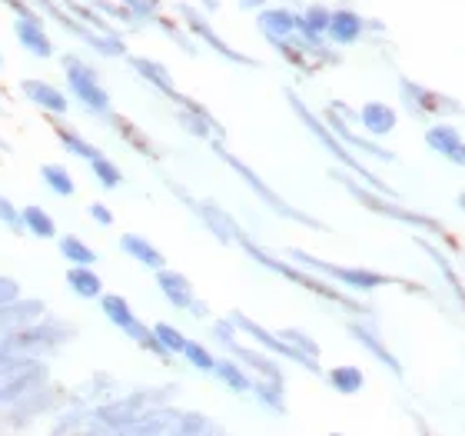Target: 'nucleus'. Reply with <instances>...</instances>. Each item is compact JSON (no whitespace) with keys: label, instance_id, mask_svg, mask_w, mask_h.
<instances>
[{"label":"nucleus","instance_id":"26","mask_svg":"<svg viewBox=\"0 0 465 436\" xmlns=\"http://www.w3.org/2000/svg\"><path fill=\"white\" fill-rule=\"evenodd\" d=\"M216 376L223 380V384L229 386V390H237V393H243V390H250V376L239 370L237 363H229V359H216L213 363Z\"/></svg>","mask_w":465,"mask_h":436},{"label":"nucleus","instance_id":"20","mask_svg":"<svg viewBox=\"0 0 465 436\" xmlns=\"http://www.w3.org/2000/svg\"><path fill=\"white\" fill-rule=\"evenodd\" d=\"M359 120H363V127L369 130V133H376V137H382V133H389V130L396 127V114H392V107H386V103H365Z\"/></svg>","mask_w":465,"mask_h":436},{"label":"nucleus","instance_id":"32","mask_svg":"<svg viewBox=\"0 0 465 436\" xmlns=\"http://www.w3.org/2000/svg\"><path fill=\"white\" fill-rule=\"evenodd\" d=\"M180 353H183V357H187V363H193L196 370H213L216 359H213V353H210V350L203 347V343H193V340H187Z\"/></svg>","mask_w":465,"mask_h":436},{"label":"nucleus","instance_id":"4","mask_svg":"<svg viewBox=\"0 0 465 436\" xmlns=\"http://www.w3.org/2000/svg\"><path fill=\"white\" fill-rule=\"evenodd\" d=\"M216 154H220V160H227L229 167L237 170L239 177L246 180V183H250L253 187V193H256V197H263L266 204L273 206V210H277L279 217H290V220H296V223H306V227H316V230H326V227H323V223H319V220H313V217H306V214H302V210H296V206H290L286 204V200H283V197H279L277 190H269V187H266L263 180L256 177V174H253L250 167H246V164H243V160H239V157H233L227 150V147H223V143H216Z\"/></svg>","mask_w":465,"mask_h":436},{"label":"nucleus","instance_id":"19","mask_svg":"<svg viewBox=\"0 0 465 436\" xmlns=\"http://www.w3.org/2000/svg\"><path fill=\"white\" fill-rule=\"evenodd\" d=\"M349 330L356 334V340H359V343H363V347L369 350V353H373V357H376L379 363H382V367H389L392 373H403V367H399V359H396V357L389 353V350L382 347V340H379V336L373 334V330H365L363 323H349Z\"/></svg>","mask_w":465,"mask_h":436},{"label":"nucleus","instance_id":"7","mask_svg":"<svg viewBox=\"0 0 465 436\" xmlns=\"http://www.w3.org/2000/svg\"><path fill=\"white\" fill-rule=\"evenodd\" d=\"M67 80H70L74 97H80L90 110L110 117V97H107V90L100 87V80H97V74H93L90 67H84L80 61H74V57H67Z\"/></svg>","mask_w":465,"mask_h":436},{"label":"nucleus","instance_id":"29","mask_svg":"<svg viewBox=\"0 0 465 436\" xmlns=\"http://www.w3.org/2000/svg\"><path fill=\"white\" fill-rule=\"evenodd\" d=\"M333 130H336V133H342V137H346V141H349L352 147H363L365 154H373V157H376V160H386V164H389V160H392V154H389V150H382V147H379V143H369V141H363V137H356V133H352V130L346 127V124H342L340 117H336V120H333Z\"/></svg>","mask_w":465,"mask_h":436},{"label":"nucleus","instance_id":"25","mask_svg":"<svg viewBox=\"0 0 465 436\" xmlns=\"http://www.w3.org/2000/svg\"><path fill=\"white\" fill-rule=\"evenodd\" d=\"M329 380H333V386H336L340 393H359L365 376L359 367H336V370L329 373Z\"/></svg>","mask_w":465,"mask_h":436},{"label":"nucleus","instance_id":"8","mask_svg":"<svg viewBox=\"0 0 465 436\" xmlns=\"http://www.w3.org/2000/svg\"><path fill=\"white\" fill-rule=\"evenodd\" d=\"M229 320L237 323V327H243L246 334L256 336V343H263V347H269V350H273V353H279V357H286V359H293V363H300L302 370L319 373V363H316L313 357H306V353H300V350L290 347V343H286V340H279V336L266 334L263 327H260V323H253L250 317H243V313H229Z\"/></svg>","mask_w":465,"mask_h":436},{"label":"nucleus","instance_id":"6","mask_svg":"<svg viewBox=\"0 0 465 436\" xmlns=\"http://www.w3.org/2000/svg\"><path fill=\"white\" fill-rule=\"evenodd\" d=\"M100 307H103V313H107V317H110V320L116 323V327H120V330H124L126 336H133V340H137L140 347H147V350H153V353H156V357H170V353H166L164 347H160V340H156V336H153V330H147V327H143V323L137 320V317H133V310L126 307V300L124 296H103L100 300Z\"/></svg>","mask_w":465,"mask_h":436},{"label":"nucleus","instance_id":"10","mask_svg":"<svg viewBox=\"0 0 465 436\" xmlns=\"http://www.w3.org/2000/svg\"><path fill=\"white\" fill-rule=\"evenodd\" d=\"M160 290H164V296L170 300V303H173V307L189 310L193 317H203V313H206V307H203L200 300L193 296V287H189V280L183 277V273L160 270Z\"/></svg>","mask_w":465,"mask_h":436},{"label":"nucleus","instance_id":"11","mask_svg":"<svg viewBox=\"0 0 465 436\" xmlns=\"http://www.w3.org/2000/svg\"><path fill=\"white\" fill-rule=\"evenodd\" d=\"M13 34L20 37L27 51L34 53V57H51L53 47H51V37H47V30L40 24L37 13H24V17H17V24H13Z\"/></svg>","mask_w":465,"mask_h":436},{"label":"nucleus","instance_id":"3","mask_svg":"<svg viewBox=\"0 0 465 436\" xmlns=\"http://www.w3.org/2000/svg\"><path fill=\"white\" fill-rule=\"evenodd\" d=\"M290 260L302 263V267L309 270H319V273H326L333 280H340L342 287H352V290H379V287H389V283H399L386 277V273H376V270H352V267H336V263H326V260H316L309 254H302V250H290Z\"/></svg>","mask_w":465,"mask_h":436},{"label":"nucleus","instance_id":"16","mask_svg":"<svg viewBox=\"0 0 465 436\" xmlns=\"http://www.w3.org/2000/svg\"><path fill=\"white\" fill-rule=\"evenodd\" d=\"M363 17L352 11H336L329 13V24H326V34L336 44H356L359 40V34H363Z\"/></svg>","mask_w":465,"mask_h":436},{"label":"nucleus","instance_id":"12","mask_svg":"<svg viewBox=\"0 0 465 436\" xmlns=\"http://www.w3.org/2000/svg\"><path fill=\"white\" fill-rule=\"evenodd\" d=\"M180 13L187 17L189 27H193V30H196V34H200V37L206 40V44H210V47H213V51L220 53V57H227V61H233V64L253 67L250 57H246V53H239V51H233V47H227V44H223V40L216 37L213 30H210V24H206V20H203V17H200V13H196V11H193V7H187V4H180Z\"/></svg>","mask_w":465,"mask_h":436},{"label":"nucleus","instance_id":"9","mask_svg":"<svg viewBox=\"0 0 465 436\" xmlns=\"http://www.w3.org/2000/svg\"><path fill=\"white\" fill-rule=\"evenodd\" d=\"M170 190L180 193V197H183V200L189 204V210H196V214L203 217V223H206V230H213L216 237L223 240V244H233V240L239 237L237 220L229 217V214H223V210H220L216 204H200V200H193V197H189L187 190H180V187H173V183H170Z\"/></svg>","mask_w":465,"mask_h":436},{"label":"nucleus","instance_id":"36","mask_svg":"<svg viewBox=\"0 0 465 436\" xmlns=\"http://www.w3.org/2000/svg\"><path fill=\"white\" fill-rule=\"evenodd\" d=\"M239 7H243V11H260L263 0H239Z\"/></svg>","mask_w":465,"mask_h":436},{"label":"nucleus","instance_id":"21","mask_svg":"<svg viewBox=\"0 0 465 436\" xmlns=\"http://www.w3.org/2000/svg\"><path fill=\"white\" fill-rule=\"evenodd\" d=\"M67 283H70V290L76 296H84V300H93V296H100L103 283L97 273H90V267H74L67 273Z\"/></svg>","mask_w":465,"mask_h":436},{"label":"nucleus","instance_id":"37","mask_svg":"<svg viewBox=\"0 0 465 436\" xmlns=\"http://www.w3.org/2000/svg\"><path fill=\"white\" fill-rule=\"evenodd\" d=\"M203 4H206L210 11H216V7H220V0H203Z\"/></svg>","mask_w":465,"mask_h":436},{"label":"nucleus","instance_id":"31","mask_svg":"<svg viewBox=\"0 0 465 436\" xmlns=\"http://www.w3.org/2000/svg\"><path fill=\"white\" fill-rule=\"evenodd\" d=\"M153 336L160 340V347H164L166 353H180L183 343H187V336L180 334L176 327H170V323H156V327H153Z\"/></svg>","mask_w":465,"mask_h":436},{"label":"nucleus","instance_id":"14","mask_svg":"<svg viewBox=\"0 0 465 436\" xmlns=\"http://www.w3.org/2000/svg\"><path fill=\"white\" fill-rule=\"evenodd\" d=\"M120 250H124L126 257L140 260L143 267H150V270H164V263H166L164 254H160L150 240H143L140 233H124V237H120Z\"/></svg>","mask_w":465,"mask_h":436},{"label":"nucleus","instance_id":"17","mask_svg":"<svg viewBox=\"0 0 465 436\" xmlns=\"http://www.w3.org/2000/svg\"><path fill=\"white\" fill-rule=\"evenodd\" d=\"M260 27H263V34L269 40H286L290 34H296L300 17L293 11H266L260 13Z\"/></svg>","mask_w":465,"mask_h":436},{"label":"nucleus","instance_id":"30","mask_svg":"<svg viewBox=\"0 0 465 436\" xmlns=\"http://www.w3.org/2000/svg\"><path fill=\"white\" fill-rule=\"evenodd\" d=\"M90 164H93V174H97V180H100L107 190H114V187H120V180H124V174H120V167H116V164H110V160H107L103 154H100V157H93Z\"/></svg>","mask_w":465,"mask_h":436},{"label":"nucleus","instance_id":"2","mask_svg":"<svg viewBox=\"0 0 465 436\" xmlns=\"http://www.w3.org/2000/svg\"><path fill=\"white\" fill-rule=\"evenodd\" d=\"M237 240H239V244H243V246H246V254H250V257L256 260V263H263V267H269V270H273V273H283V277H290L293 283H300L302 290H313V294L326 296V300H333V303H342V307L356 310V313L363 310V303H356V300H349V296H342L340 290H333V287H326V283H323V280H316V277H309V273H300V270L286 267L283 260L269 257L266 250H260V246L253 244L250 237H243V233H239Z\"/></svg>","mask_w":465,"mask_h":436},{"label":"nucleus","instance_id":"35","mask_svg":"<svg viewBox=\"0 0 465 436\" xmlns=\"http://www.w3.org/2000/svg\"><path fill=\"white\" fill-rule=\"evenodd\" d=\"M90 217H93V220H100V223H107V227L114 223V214H110V210H107V206H103V204H93V206H90Z\"/></svg>","mask_w":465,"mask_h":436},{"label":"nucleus","instance_id":"38","mask_svg":"<svg viewBox=\"0 0 465 436\" xmlns=\"http://www.w3.org/2000/svg\"><path fill=\"white\" fill-rule=\"evenodd\" d=\"M0 70H4V53H0Z\"/></svg>","mask_w":465,"mask_h":436},{"label":"nucleus","instance_id":"15","mask_svg":"<svg viewBox=\"0 0 465 436\" xmlns=\"http://www.w3.org/2000/svg\"><path fill=\"white\" fill-rule=\"evenodd\" d=\"M429 147L436 150V154L449 157V160H455V164H462L465 154H462V137H459V130L449 127V124H439V127H432L426 133Z\"/></svg>","mask_w":465,"mask_h":436},{"label":"nucleus","instance_id":"33","mask_svg":"<svg viewBox=\"0 0 465 436\" xmlns=\"http://www.w3.org/2000/svg\"><path fill=\"white\" fill-rule=\"evenodd\" d=\"M279 336H283V340H286L290 347L300 350V353H306V357H313V359L319 357V347H316V343L306 334H300V330H283Z\"/></svg>","mask_w":465,"mask_h":436},{"label":"nucleus","instance_id":"24","mask_svg":"<svg viewBox=\"0 0 465 436\" xmlns=\"http://www.w3.org/2000/svg\"><path fill=\"white\" fill-rule=\"evenodd\" d=\"M60 254L70 260L74 267H93V263H97V254H93V250H90V246L84 244L80 237H63V240H60Z\"/></svg>","mask_w":465,"mask_h":436},{"label":"nucleus","instance_id":"18","mask_svg":"<svg viewBox=\"0 0 465 436\" xmlns=\"http://www.w3.org/2000/svg\"><path fill=\"white\" fill-rule=\"evenodd\" d=\"M130 64L137 67L140 77L150 80L153 87L164 90L166 97H173V101H176V93H180V90L173 87V77L166 74V67H164V64H156V61H150V57H130Z\"/></svg>","mask_w":465,"mask_h":436},{"label":"nucleus","instance_id":"23","mask_svg":"<svg viewBox=\"0 0 465 436\" xmlns=\"http://www.w3.org/2000/svg\"><path fill=\"white\" fill-rule=\"evenodd\" d=\"M20 220H24V230H30L34 237H44V240H51L53 233H57V227H53V217H51V214H44L40 206H24Z\"/></svg>","mask_w":465,"mask_h":436},{"label":"nucleus","instance_id":"13","mask_svg":"<svg viewBox=\"0 0 465 436\" xmlns=\"http://www.w3.org/2000/svg\"><path fill=\"white\" fill-rule=\"evenodd\" d=\"M20 90H24L27 97L37 103V107L51 110V114H67V107H70V101L63 97L60 90L51 87V84H44V80H24Z\"/></svg>","mask_w":465,"mask_h":436},{"label":"nucleus","instance_id":"1","mask_svg":"<svg viewBox=\"0 0 465 436\" xmlns=\"http://www.w3.org/2000/svg\"><path fill=\"white\" fill-rule=\"evenodd\" d=\"M286 97H290L293 110H296V114L302 117V124H306V130H309V133H313L316 141H319V143H323V147H326L329 154H333V157H340V160H342V167L356 170V174H359V180H365V183H373V187H376L379 193H392V197H396V190H392V187H386V183H382V180H379L376 174H373V170L365 167V164H359V160H356V154H352L349 147H346V143L336 141V137H333V133H329V130H326V124H323V120H319V117H316L313 110H309V107H306V103H302L300 97H296V93H286Z\"/></svg>","mask_w":465,"mask_h":436},{"label":"nucleus","instance_id":"28","mask_svg":"<svg viewBox=\"0 0 465 436\" xmlns=\"http://www.w3.org/2000/svg\"><path fill=\"white\" fill-rule=\"evenodd\" d=\"M326 24H329V11H326V7H309V11L300 17V27H296V30H302V34H306L309 40H316L319 34H323V30H326Z\"/></svg>","mask_w":465,"mask_h":436},{"label":"nucleus","instance_id":"22","mask_svg":"<svg viewBox=\"0 0 465 436\" xmlns=\"http://www.w3.org/2000/svg\"><path fill=\"white\" fill-rule=\"evenodd\" d=\"M40 177H44V183H47L57 197H74V190H76L74 177H70L60 164H44V167H40Z\"/></svg>","mask_w":465,"mask_h":436},{"label":"nucleus","instance_id":"5","mask_svg":"<svg viewBox=\"0 0 465 436\" xmlns=\"http://www.w3.org/2000/svg\"><path fill=\"white\" fill-rule=\"evenodd\" d=\"M333 177L340 180L342 187L359 200L363 206H369V210H376V214H382V217H392V220H399V223H409V227H422V230H429V233H445L442 230V223L439 220H432V217H422V214H413V210H405V206H396V204H389V200H379V197H373V193H365L359 183H352L342 170H333Z\"/></svg>","mask_w":465,"mask_h":436},{"label":"nucleus","instance_id":"34","mask_svg":"<svg viewBox=\"0 0 465 436\" xmlns=\"http://www.w3.org/2000/svg\"><path fill=\"white\" fill-rule=\"evenodd\" d=\"M0 220H4V223H7L13 233H24V220H20V210H17L11 200H4V197H0Z\"/></svg>","mask_w":465,"mask_h":436},{"label":"nucleus","instance_id":"27","mask_svg":"<svg viewBox=\"0 0 465 436\" xmlns=\"http://www.w3.org/2000/svg\"><path fill=\"white\" fill-rule=\"evenodd\" d=\"M57 137H60L63 143H67V150L76 157H84V160H93V157H100V150L97 147H90L80 133H74L70 127H63V124H57Z\"/></svg>","mask_w":465,"mask_h":436}]
</instances>
